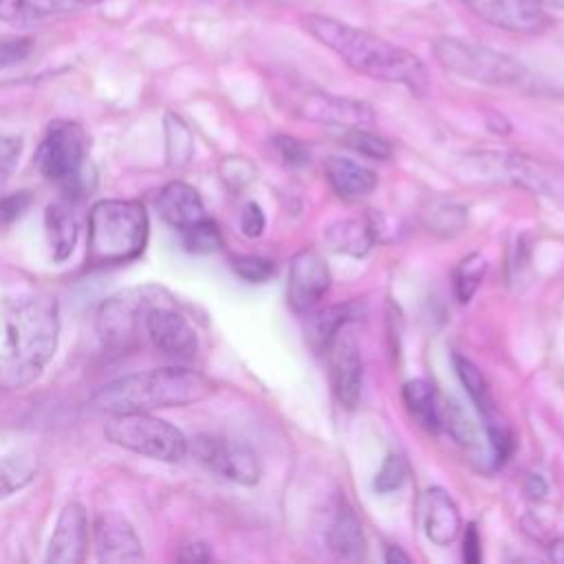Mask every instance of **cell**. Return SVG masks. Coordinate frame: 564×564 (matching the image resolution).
Instances as JSON below:
<instances>
[{"label": "cell", "mask_w": 564, "mask_h": 564, "mask_svg": "<svg viewBox=\"0 0 564 564\" xmlns=\"http://www.w3.org/2000/svg\"><path fill=\"white\" fill-rule=\"evenodd\" d=\"M57 300L42 293L0 297V388L20 390L40 379L57 350Z\"/></svg>", "instance_id": "1"}, {"label": "cell", "mask_w": 564, "mask_h": 564, "mask_svg": "<svg viewBox=\"0 0 564 564\" xmlns=\"http://www.w3.org/2000/svg\"><path fill=\"white\" fill-rule=\"evenodd\" d=\"M302 29L359 75L401 84L414 95H425L430 86L425 64L414 53L388 40L319 13L302 15Z\"/></svg>", "instance_id": "2"}, {"label": "cell", "mask_w": 564, "mask_h": 564, "mask_svg": "<svg viewBox=\"0 0 564 564\" xmlns=\"http://www.w3.org/2000/svg\"><path fill=\"white\" fill-rule=\"evenodd\" d=\"M216 392V383L192 368L165 366L119 377L101 386L90 403L106 414L183 408Z\"/></svg>", "instance_id": "3"}, {"label": "cell", "mask_w": 564, "mask_h": 564, "mask_svg": "<svg viewBox=\"0 0 564 564\" xmlns=\"http://www.w3.org/2000/svg\"><path fill=\"white\" fill-rule=\"evenodd\" d=\"M148 212L139 200L104 198L88 214V262L123 264L141 256L148 242Z\"/></svg>", "instance_id": "4"}, {"label": "cell", "mask_w": 564, "mask_h": 564, "mask_svg": "<svg viewBox=\"0 0 564 564\" xmlns=\"http://www.w3.org/2000/svg\"><path fill=\"white\" fill-rule=\"evenodd\" d=\"M86 156L88 134L70 119H55L48 123L42 141L35 150L37 172L57 183L68 196L86 192Z\"/></svg>", "instance_id": "5"}, {"label": "cell", "mask_w": 564, "mask_h": 564, "mask_svg": "<svg viewBox=\"0 0 564 564\" xmlns=\"http://www.w3.org/2000/svg\"><path fill=\"white\" fill-rule=\"evenodd\" d=\"M432 53L447 73L478 84L516 86L527 77V68L511 55L460 37H438Z\"/></svg>", "instance_id": "6"}, {"label": "cell", "mask_w": 564, "mask_h": 564, "mask_svg": "<svg viewBox=\"0 0 564 564\" xmlns=\"http://www.w3.org/2000/svg\"><path fill=\"white\" fill-rule=\"evenodd\" d=\"M104 434L115 445L163 463H176L187 454V438L170 421L150 412L110 414Z\"/></svg>", "instance_id": "7"}, {"label": "cell", "mask_w": 564, "mask_h": 564, "mask_svg": "<svg viewBox=\"0 0 564 564\" xmlns=\"http://www.w3.org/2000/svg\"><path fill=\"white\" fill-rule=\"evenodd\" d=\"M161 286H137L108 297L97 313V333L104 344L123 348L143 333L145 308L161 295Z\"/></svg>", "instance_id": "8"}, {"label": "cell", "mask_w": 564, "mask_h": 564, "mask_svg": "<svg viewBox=\"0 0 564 564\" xmlns=\"http://www.w3.org/2000/svg\"><path fill=\"white\" fill-rule=\"evenodd\" d=\"M143 337L152 344L154 350H159L161 355L176 359V361L192 359L198 348L194 328L178 313V308L174 306V300L170 297V293L165 289L145 308Z\"/></svg>", "instance_id": "9"}, {"label": "cell", "mask_w": 564, "mask_h": 564, "mask_svg": "<svg viewBox=\"0 0 564 564\" xmlns=\"http://www.w3.org/2000/svg\"><path fill=\"white\" fill-rule=\"evenodd\" d=\"M192 452L207 469L231 482L251 487L262 476L258 454L240 441L203 434L194 438Z\"/></svg>", "instance_id": "10"}, {"label": "cell", "mask_w": 564, "mask_h": 564, "mask_svg": "<svg viewBox=\"0 0 564 564\" xmlns=\"http://www.w3.org/2000/svg\"><path fill=\"white\" fill-rule=\"evenodd\" d=\"M295 112L302 119L341 130L370 128L375 123V110L368 104L341 95H330L324 90L304 93L295 104Z\"/></svg>", "instance_id": "11"}, {"label": "cell", "mask_w": 564, "mask_h": 564, "mask_svg": "<svg viewBox=\"0 0 564 564\" xmlns=\"http://www.w3.org/2000/svg\"><path fill=\"white\" fill-rule=\"evenodd\" d=\"M328 352V372H330V386L335 399L346 410H355L361 397V379H364V366L359 355V344L352 333L346 330V326L333 337V341L326 348Z\"/></svg>", "instance_id": "12"}, {"label": "cell", "mask_w": 564, "mask_h": 564, "mask_svg": "<svg viewBox=\"0 0 564 564\" xmlns=\"http://www.w3.org/2000/svg\"><path fill=\"white\" fill-rule=\"evenodd\" d=\"M330 286V271L326 260L313 251L304 249L295 253L289 267V282H286V302L291 311L304 315L311 313L319 300L326 295Z\"/></svg>", "instance_id": "13"}, {"label": "cell", "mask_w": 564, "mask_h": 564, "mask_svg": "<svg viewBox=\"0 0 564 564\" xmlns=\"http://www.w3.org/2000/svg\"><path fill=\"white\" fill-rule=\"evenodd\" d=\"M482 22L511 33H540L551 18L535 0H460Z\"/></svg>", "instance_id": "14"}, {"label": "cell", "mask_w": 564, "mask_h": 564, "mask_svg": "<svg viewBox=\"0 0 564 564\" xmlns=\"http://www.w3.org/2000/svg\"><path fill=\"white\" fill-rule=\"evenodd\" d=\"M97 560L106 564L141 562L143 546L134 527L117 511H104L95 520Z\"/></svg>", "instance_id": "15"}, {"label": "cell", "mask_w": 564, "mask_h": 564, "mask_svg": "<svg viewBox=\"0 0 564 564\" xmlns=\"http://www.w3.org/2000/svg\"><path fill=\"white\" fill-rule=\"evenodd\" d=\"M88 544V516L82 502H66L57 516L46 562L51 564H79L86 557Z\"/></svg>", "instance_id": "16"}, {"label": "cell", "mask_w": 564, "mask_h": 564, "mask_svg": "<svg viewBox=\"0 0 564 564\" xmlns=\"http://www.w3.org/2000/svg\"><path fill=\"white\" fill-rule=\"evenodd\" d=\"M421 524L425 538L436 546L452 544L460 533V511L441 487H430L421 496Z\"/></svg>", "instance_id": "17"}, {"label": "cell", "mask_w": 564, "mask_h": 564, "mask_svg": "<svg viewBox=\"0 0 564 564\" xmlns=\"http://www.w3.org/2000/svg\"><path fill=\"white\" fill-rule=\"evenodd\" d=\"M156 209L161 218L178 231L205 218V205L200 194L185 181L167 183L159 192Z\"/></svg>", "instance_id": "18"}, {"label": "cell", "mask_w": 564, "mask_h": 564, "mask_svg": "<svg viewBox=\"0 0 564 564\" xmlns=\"http://www.w3.org/2000/svg\"><path fill=\"white\" fill-rule=\"evenodd\" d=\"M326 544L330 553L339 560H361L366 553V538L361 531V522L352 507L344 500L337 507V513L326 531Z\"/></svg>", "instance_id": "19"}, {"label": "cell", "mask_w": 564, "mask_h": 564, "mask_svg": "<svg viewBox=\"0 0 564 564\" xmlns=\"http://www.w3.org/2000/svg\"><path fill=\"white\" fill-rule=\"evenodd\" d=\"M326 178H328L330 187L335 189V194L346 200L364 198L377 187V174L370 167L359 165L350 159H341V156L328 159Z\"/></svg>", "instance_id": "20"}, {"label": "cell", "mask_w": 564, "mask_h": 564, "mask_svg": "<svg viewBox=\"0 0 564 564\" xmlns=\"http://www.w3.org/2000/svg\"><path fill=\"white\" fill-rule=\"evenodd\" d=\"M324 240H326V247L335 253L361 258L372 249L377 234L368 220L341 218V220L330 223L324 229Z\"/></svg>", "instance_id": "21"}, {"label": "cell", "mask_w": 564, "mask_h": 564, "mask_svg": "<svg viewBox=\"0 0 564 564\" xmlns=\"http://www.w3.org/2000/svg\"><path fill=\"white\" fill-rule=\"evenodd\" d=\"M44 227H46V240L51 247V253L57 262L66 260L77 242V218L70 209L68 200H55L46 207L44 214Z\"/></svg>", "instance_id": "22"}, {"label": "cell", "mask_w": 564, "mask_h": 564, "mask_svg": "<svg viewBox=\"0 0 564 564\" xmlns=\"http://www.w3.org/2000/svg\"><path fill=\"white\" fill-rule=\"evenodd\" d=\"M403 403L416 423L436 434L443 427V405L434 386L425 379H410L403 383Z\"/></svg>", "instance_id": "23"}, {"label": "cell", "mask_w": 564, "mask_h": 564, "mask_svg": "<svg viewBox=\"0 0 564 564\" xmlns=\"http://www.w3.org/2000/svg\"><path fill=\"white\" fill-rule=\"evenodd\" d=\"M355 317V304H335L319 308L315 313H308V319L304 324L306 344L315 352H324L333 337Z\"/></svg>", "instance_id": "24"}, {"label": "cell", "mask_w": 564, "mask_h": 564, "mask_svg": "<svg viewBox=\"0 0 564 564\" xmlns=\"http://www.w3.org/2000/svg\"><path fill=\"white\" fill-rule=\"evenodd\" d=\"M454 368H456V375H458L463 388L467 390L471 403L478 408V412L485 419H489L494 414V399H491L487 379L482 377L478 366L463 355H454Z\"/></svg>", "instance_id": "25"}, {"label": "cell", "mask_w": 564, "mask_h": 564, "mask_svg": "<svg viewBox=\"0 0 564 564\" xmlns=\"http://www.w3.org/2000/svg\"><path fill=\"white\" fill-rule=\"evenodd\" d=\"M165 126V145H167V163L172 167H183L189 163L192 152H194V137L187 123L174 115L167 112L163 119Z\"/></svg>", "instance_id": "26"}, {"label": "cell", "mask_w": 564, "mask_h": 564, "mask_svg": "<svg viewBox=\"0 0 564 564\" xmlns=\"http://www.w3.org/2000/svg\"><path fill=\"white\" fill-rule=\"evenodd\" d=\"M35 476V460L24 454H9L0 458V498L26 487Z\"/></svg>", "instance_id": "27"}, {"label": "cell", "mask_w": 564, "mask_h": 564, "mask_svg": "<svg viewBox=\"0 0 564 564\" xmlns=\"http://www.w3.org/2000/svg\"><path fill=\"white\" fill-rule=\"evenodd\" d=\"M487 273V260L480 253L465 256L454 269V293L460 304H467Z\"/></svg>", "instance_id": "28"}, {"label": "cell", "mask_w": 564, "mask_h": 564, "mask_svg": "<svg viewBox=\"0 0 564 564\" xmlns=\"http://www.w3.org/2000/svg\"><path fill=\"white\" fill-rule=\"evenodd\" d=\"M181 240H183V249L189 253H214L223 247L220 229L207 216L203 220L181 229Z\"/></svg>", "instance_id": "29"}, {"label": "cell", "mask_w": 564, "mask_h": 564, "mask_svg": "<svg viewBox=\"0 0 564 564\" xmlns=\"http://www.w3.org/2000/svg\"><path fill=\"white\" fill-rule=\"evenodd\" d=\"M344 143L357 154L375 161H388L392 156V145L383 137L370 132L368 128L344 130Z\"/></svg>", "instance_id": "30"}, {"label": "cell", "mask_w": 564, "mask_h": 564, "mask_svg": "<svg viewBox=\"0 0 564 564\" xmlns=\"http://www.w3.org/2000/svg\"><path fill=\"white\" fill-rule=\"evenodd\" d=\"M427 225L434 234L441 236H454L465 227V209L456 203H434L432 212H427Z\"/></svg>", "instance_id": "31"}, {"label": "cell", "mask_w": 564, "mask_h": 564, "mask_svg": "<svg viewBox=\"0 0 564 564\" xmlns=\"http://www.w3.org/2000/svg\"><path fill=\"white\" fill-rule=\"evenodd\" d=\"M408 478V463L401 454H388V458L383 460L381 469L377 471L372 487L377 494H392L397 489H401V485Z\"/></svg>", "instance_id": "32"}, {"label": "cell", "mask_w": 564, "mask_h": 564, "mask_svg": "<svg viewBox=\"0 0 564 564\" xmlns=\"http://www.w3.org/2000/svg\"><path fill=\"white\" fill-rule=\"evenodd\" d=\"M101 2H106V0H24V15H29V18L59 15V13L88 9V7H95Z\"/></svg>", "instance_id": "33"}, {"label": "cell", "mask_w": 564, "mask_h": 564, "mask_svg": "<svg viewBox=\"0 0 564 564\" xmlns=\"http://www.w3.org/2000/svg\"><path fill=\"white\" fill-rule=\"evenodd\" d=\"M231 269L245 282H267L275 273L273 262L260 256H236L231 258Z\"/></svg>", "instance_id": "34"}, {"label": "cell", "mask_w": 564, "mask_h": 564, "mask_svg": "<svg viewBox=\"0 0 564 564\" xmlns=\"http://www.w3.org/2000/svg\"><path fill=\"white\" fill-rule=\"evenodd\" d=\"M443 427H447V432L463 445H471L476 441V432H474V423L469 421V416L460 410L458 403H452L447 408H443Z\"/></svg>", "instance_id": "35"}, {"label": "cell", "mask_w": 564, "mask_h": 564, "mask_svg": "<svg viewBox=\"0 0 564 564\" xmlns=\"http://www.w3.org/2000/svg\"><path fill=\"white\" fill-rule=\"evenodd\" d=\"M33 40L24 35H11L0 37V68H11L15 64H22L33 53Z\"/></svg>", "instance_id": "36"}, {"label": "cell", "mask_w": 564, "mask_h": 564, "mask_svg": "<svg viewBox=\"0 0 564 564\" xmlns=\"http://www.w3.org/2000/svg\"><path fill=\"white\" fill-rule=\"evenodd\" d=\"M22 152V139L15 134H0V189L13 174Z\"/></svg>", "instance_id": "37"}, {"label": "cell", "mask_w": 564, "mask_h": 564, "mask_svg": "<svg viewBox=\"0 0 564 564\" xmlns=\"http://www.w3.org/2000/svg\"><path fill=\"white\" fill-rule=\"evenodd\" d=\"M487 421H489L487 423V436H489L496 463H505L511 456V452H513V436H511L507 425L494 421L491 416Z\"/></svg>", "instance_id": "38"}, {"label": "cell", "mask_w": 564, "mask_h": 564, "mask_svg": "<svg viewBox=\"0 0 564 564\" xmlns=\"http://www.w3.org/2000/svg\"><path fill=\"white\" fill-rule=\"evenodd\" d=\"M31 200L29 192H13L0 198V227L15 223L31 207Z\"/></svg>", "instance_id": "39"}, {"label": "cell", "mask_w": 564, "mask_h": 564, "mask_svg": "<svg viewBox=\"0 0 564 564\" xmlns=\"http://www.w3.org/2000/svg\"><path fill=\"white\" fill-rule=\"evenodd\" d=\"M264 227H267V218H264L262 207L256 200L245 203V207L240 212V229H242V234L247 238H258V236H262Z\"/></svg>", "instance_id": "40"}, {"label": "cell", "mask_w": 564, "mask_h": 564, "mask_svg": "<svg viewBox=\"0 0 564 564\" xmlns=\"http://www.w3.org/2000/svg\"><path fill=\"white\" fill-rule=\"evenodd\" d=\"M273 143H275L280 156L284 159V163H289V165H304V163H308V150L297 139H293V137H275Z\"/></svg>", "instance_id": "41"}, {"label": "cell", "mask_w": 564, "mask_h": 564, "mask_svg": "<svg viewBox=\"0 0 564 564\" xmlns=\"http://www.w3.org/2000/svg\"><path fill=\"white\" fill-rule=\"evenodd\" d=\"M482 557V551H480V535H478V529L476 524H469L467 531H465V538H463V560L467 564H478Z\"/></svg>", "instance_id": "42"}, {"label": "cell", "mask_w": 564, "mask_h": 564, "mask_svg": "<svg viewBox=\"0 0 564 564\" xmlns=\"http://www.w3.org/2000/svg\"><path fill=\"white\" fill-rule=\"evenodd\" d=\"M247 161L245 159H240V156H231V159H227L225 163H223V176H225V181L227 183H231L234 178H238V185H245V183H249L251 181V176H253V167H249V170H240L242 165H245Z\"/></svg>", "instance_id": "43"}, {"label": "cell", "mask_w": 564, "mask_h": 564, "mask_svg": "<svg viewBox=\"0 0 564 564\" xmlns=\"http://www.w3.org/2000/svg\"><path fill=\"white\" fill-rule=\"evenodd\" d=\"M181 562H209L212 560V553L207 549V544L203 542H192V544H185L181 555H178Z\"/></svg>", "instance_id": "44"}, {"label": "cell", "mask_w": 564, "mask_h": 564, "mask_svg": "<svg viewBox=\"0 0 564 564\" xmlns=\"http://www.w3.org/2000/svg\"><path fill=\"white\" fill-rule=\"evenodd\" d=\"M24 15V0H0V22H13Z\"/></svg>", "instance_id": "45"}, {"label": "cell", "mask_w": 564, "mask_h": 564, "mask_svg": "<svg viewBox=\"0 0 564 564\" xmlns=\"http://www.w3.org/2000/svg\"><path fill=\"white\" fill-rule=\"evenodd\" d=\"M524 487H527V494H529L531 498H544L546 491H549L546 480H544L540 474H529Z\"/></svg>", "instance_id": "46"}, {"label": "cell", "mask_w": 564, "mask_h": 564, "mask_svg": "<svg viewBox=\"0 0 564 564\" xmlns=\"http://www.w3.org/2000/svg\"><path fill=\"white\" fill-rule=\"evenodd\" d=\"M386 562H388V564H397V562L408 564V562H410V555L403 553L399 546H388V549H386Z\"/></svg>", "instance_id": "47"}, {"label": "cell", "mask_w": 564, "mask_h": 564, "mask_svg": "<svg viewBox=\"0 0 564 564\" xmlns=\"http://www.w3.org/2000/svg\"><path fill=\"white\" fill-rule=\"evenodd\" d=\"M542 7H551V9H564V0H535Z\"/></svg>", "instance_id": "48"}]
</instances>
